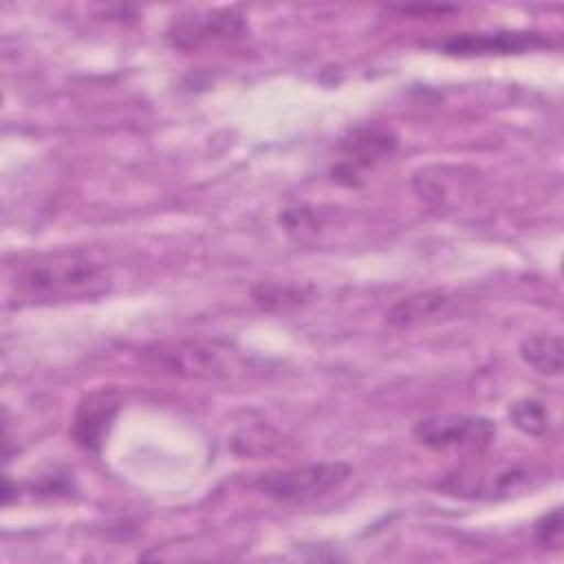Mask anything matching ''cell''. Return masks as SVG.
<instances>
[{"mask_svg": "<svg viewBox=\"0 0 564 564\" xmlns=\"http://www.w3.org/2000/svg\"><path fill=\"white\" fill-rule=\"evenodd\" d=\"M394 148V139L388 132H377V130H366L355 137L350 143V161L355 165H370L372 161L390 154Z\"/></svg>", "mask_w": 564, "mask_h": 564, "instance_id": "cell-13", "label": "cell"}, {"mask_svg": "<svg viewBox=\"0 0 564 564\" xmlns=\"http://www.w3.org/2000/svg\"><path fill=\"white\" fill-rule=\"evenodd\" d=\"M496 423L476 414H434L419 419L412 436L436 452H482L496 438Z\"/></svg>", "mask_w": 564, "mask_h": 564, "instance_id": "cell-4", "label": "cell"}, {"mask_svg": "<svg viewBox=\"0 0 564 564\" xmlns=\"http://www.w3.org/2000/svg\"><path fill=\"white\" fill-rule=\"evenodd\" d=\"M452 55H507L551 46V40L531 31H496V33H456L438 44Z\"/></svg>", "mask_w": 564, "mask_h": 564, "instance_id": "cell-9", "label": "cell"}, {"mask_svg": "<svg viewBox=\"0 0 564 564\" xmlns=\"http://www.w3.org/2000/svg\"><path fill=\"white\" fill-rule=\"evenodd\" d=\"M509 419L516 430H520L527 436L542 438L549 434L551 419L549 410L542 401L538 399H520L509 408Z\"/></svg>", "mask_w": 564, "mask_h": 564, "instance_id": "cell-12", "label": "cell"}, {"mask_svg": "<svg viewBox=\"0 0 564 564\" xmlns=\"http://www.w3.org/2000/svg\"><path fill=\"white\" fill-rule=\"evenodd\" d=\"M245 31L247 22L234 9H212L174 18L167 26V40L178 51H198L203 46L234 42Z\"/></svg>", "mask_w": 564, "mask_h": 564, "instance_id": "cell-6", "label": "cell"}, {"mask_svg": "<svg viewBox=\"0 0 564 564\" xmlns=\"http://www.w3.org/2000/svg\"><path fill=\"white\" fill-rule=\"evenodd\" d=\"M414 192L421 200L436 209L456 207L467 198L476 185V170H467L463 165H430L414 174L412 178Z\"/></svg>", "mask_w": 564, "mask_h": 564, "instance_id": "cell-8", "label": "cell"}, {"mask_svg": "<svg viewBox=\"0 0 564 564\" xmlns=\"http://www.w3.org/2000/svg\"><path fill=\"white\" fill-rule=\"evenodd\" d=\"M143 359L161 372L185 379H216L229 372L223 350L198 339L154 344L143 350Z\"/></svg>", "mask_w": 564, "mask_h": 564, "instance_id": "cell-5", "label": "cell"}, {"mask_svg": "<svg viewBox=\"0 0 564 564\" xmlns=\"http://www.w3.org/2000/svg\"><path fill=\"white\" fill-rule=\"evenodd\" d=\"M121 410V394L115 388H95L86 392L73 414L70 434L86 452H99Z\"/></svg>", "mask_w": 564, "mask_h": 564, "instance_id": "cell-7", "label": "cell"}, {"mask_svg": "<svg viewBox=\"0 0 564 564\" xmlns=\"http://www.w3.org/2000/svg\"><path fill=\"white\" fill-rule=\"evenodd\" d=\"M401 13H421V15H430V13H452L456 11V7H445V4H403V7H392Z\"/></svg>", "mask_w": 564, "mask_h": 564, "instance_id": "cell-16", "label": "cell"}, {"mask_svg": "<svg viewBox=\"0 0 564 564\" xmlns=\"http://www.w3.org/2000/svg\"><path fill=\"white\" fill-rule=\"evenodd\" d=\"M535 542L542 546V549H560L562 546V535H564V529H562V509L555 507L551 509L549 513H544L538 522H535Z\"/></svg>", "mask_w": 564, "mask_h": 564, "instance_id": "cell-15", "label": "cell"}, {"mask_svg": "<svg viewBox=\"0 0 564 564\" xmlns=\"http://www.w3.org/2000/svg\"><path fill=\"white\" fill-rule=\"evenodd\" d=\"M311 289L302 286H282V284H260L253 289V300L262 308H286L304 302Z\"/></svg>", "mask_w": 564, "mask_h": 564, "instance_id": "cell-14", "label": "cell"}, {"mask_svg": "<svg viewBox=\"0 0 564 564\" xmlns=\"http://www.w3.org/2000/svg\"><path fill=\"white\" fill-rule=\"evenodd\" d=\"M520 359L542 377H557L564 366V346L560 335L535 333L520 341Z\"/></svg>", "mask_w": 564, "mask_h": 564, "instance_id": "cell-11", "label": "cell"}, {"mask_svg": "<svg viewBox=\"0 0 564 564\" xmlns=\"http://www.w3.org/2000/svg\"><path fill=\"white\" fill-rule=\"evenodd\" d=\"M350 476L352 467L346 463H308L264 471L251 480V487L275 502L304 505L337 491Z\"/></svg>", "mask_w": 564, "mask_h": 564, "instance_id": "cell-3", "label": "cell"}, {"mask_svg": "<svg viewBox=\"0 0 564 564\" xmlns=\"http://www.w3.org/2000/svg\"><path fill=\"white\" fill-rule=\"evenodd\" d=\"M452 300L454 297L441 289L416 291V293H410V295L397 300L388 308L386 322L394 328H412V326L432 322L438 315H443L449 308Z\"/></svg>", "mask_w": 564, "mask_h": 564, "instance_id": "cell-10", "label": "cell"}, {"mask_svg": "<svg viewBox=\"0 0 564 564\" xmlns=\"http://www.w3.org/2000/svg\"><path fill=\"white\" fill-rule=\"evenodd\" d=\"M112 269L84 249H55L20 258L7 273V297L15 306H51L104 297Z\"/></svg>", "mask_w": 564, "mask_h": 564, "instance_id": "cell-1", "label": "cell"}, {"mask_svg": "<svg viewBox=\"0 0 564 564\" xmlns=\"http://www.w3.org/2000/svg\"><path fill=\"white\" fill-rule=\"evenodd\" d=\"M544 474L516 460H476L449 469L436 489L460 500H507L535 489Z\"/></svg>", "mask_w": 564, "mask_h": 564, "instance_id": "cell-2", "label": "cell"}]
</instances>
